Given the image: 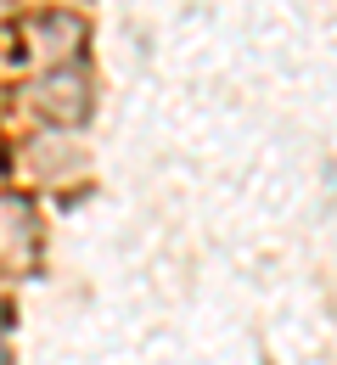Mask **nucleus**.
I'll return each mask as SVG.
<instances>
[{
	"label": "nucleus",
	"instance_id": "nucleus-1",
	"mask_svg": "<svg viewBox=\"0 0 337 365\" xmlns=\"http://www.w3.org/2000/svg\"><path fill=\"white\" fill-rule=\"evenodd\" d=\"M0 365H6V343H0Z\"/></svg>",
	"mask_w": 337,
	"mask_h": 365
}]
</instances>
